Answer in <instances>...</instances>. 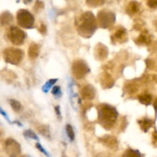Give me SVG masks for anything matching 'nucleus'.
Here are the masks:
<instances>
[{
    "mask_svg": "<svg viewBox=\"0 0 157 157\" xmlns=\"http://www.w3.org/2000/svg\"><path fill=\"white\" fill-rule=\"evenodd\" d=\"M76 25L79 34L84 38L91 37L98 28L96 18L90 12L83 13L77 21Z\"/></svg>",
    "mask_w": 157,
    "mask_h": 157,
    "instance_id": "1",
    "label": "nucleus"
},
{
    "mask_svg": "<svg viewBox=\"0 0 157 157\" xmlns=\"http://www.w3.org/2000/svg\"><path fill=\"white\" fill-rule=\"evenodd\" d=\"M98 121L106 130H110L117 120L118 113L116 108L108 104H101L98 107Z\"/></svg>",
    "mask_w": 157,
    "mask_h": 157,
    "instance_id": "2",
    "label": "nucleus"
},
{
    "mask_svg": "<svg viewBox=\"0 0 157 157\" xmlns=\"http://www.w3.org/2000/svg\"><path fill=\"white\" fill-rule=\"evenodd\" d=\"M3 58L6 62L14 65H18L24 58V52L21 49L8 48L3 51Z\"/></svg>",
    "mask_w": 157,
    "mask_h": 157,
    "instance_id": "3",
    "label": "nucleus"
},
{
    "mask_svg": "<svg viewBox=\"0 0 157 157\" xmlns=\"http://www.w3.org/2000/svg\"><path fill=\"white\" fill-rule=\"evenodd\" d=\"M17 21L21 27L26 29L34 28L35 18L31 12L26 9H20L17 12Z\"/></svg>",
    "mask_w": 157,
    "mask_h": 157,
    "instance_id": "4",
    "label": "nucleus"
},
{
    "mask_svg": "<svg viewBox=\"0 0 157 157\" xmlns=\"http://www.w3.org/2000/svg\"><path fill=\"white\" fill-rule=\"evenodd\" d=\"M116 21V15L108 10H101L98 13V24L102 29H108Z\"/></svg>",
    "mask_w": 157,
    "mask_h": 157,
    "instance_id": "5",
    "label": "nucleus"
},
{
    "mask_svg": "<svg viewBox=\"0 0 157 157\" xmlns=\"http://www.w3.org/2000/svg\"><path fill=\"white\" fill-rule=\"evenodd\" d=\"M7 37L9 41L16 46H20L24 43L26 38V34L19 28L12 26L9 29Z\"/></svg>",
    "mask_w": 157,
    "mask_h": 157,
    "instance_id": "6",
    "label": "nucleus"
},
{
    "mask_svg": "<svg viewBox=\"0 0 157 157\" xmlns=\"http://www.w3.org/2000/svg\"><path fill=\"white\" fill-rule=\"evenodd\" d=\"M72 74L77 79H82L87 75L90 69L87 64L82 60H77L72 64Z\"/></svg>",
    "mask_w": 157,
    "mask_h": 157,
    "instance_id": "7",
    "label": "nucleus"
},
{
    "mask_svg": "<svg viewBox=\"0 0 157 157\" xmlns=\"http://www.w3.org/2000/svg\"><path fill=\"white\" fill-rule=\"evenodd\" d=\"M4 150L9 157H18L21 153L20 144L14 139H7L4 143Z\"/></svg>",
    "mask_w": 157,
    "mask_h": 157,
    "instance_id": "8",
    "label": "nucleus"
},
{
    "mask_svg": "<svg viewBox=\"0 0 157 157\" xmlns=\"http://www.w3.org/2000/svg\"><path fill=\"white\" fill-rule=\"evenodd\" d=\"M127 39H128V37H127V30L123 27H118L111 35L112 41L115 43L121 44V43L126 42Z\"/></svg>",
    "mask_w": 157,
    "mask_h": 157,
    "instance_id": "9",
    "label": "nucleus"
},
{
    "mask_svg": "<svg viewBox=\"0 0 157 157\" xmlns=\"http://www.w3.org/2000/svg\"><path fill=\"white\" fill-rule=\"evenodd\" d=\"M94 55L96 59L99 61H104L108 56V48L102 43H99L95 47Z\"/></svg>",
    "mask_w": 157,
    "mask_h": 157,
    "instance_id": "10",
    "label": "nucleus"
},
{
    "mask_svg": "<svg viewBox=\"0 0 157 157\" xmlns=\"http://www.w3.org/2000/svg\"><path fill=\"white\" fill-rule=\"evenodd\" d=\"M81 97L84 98V100H88V101H91L95 98L96 95V90L95 88L90 84H86L81 90Z\"/></svg>",
    "mask_w": 157,
    "mask_h": 157,
    "instance_id": "11",
    "label": "nucleus"
},
{
    "mask_svg": "<svg viewBox=\"0 0 157 157\" xmlns=\"http://www.w3.org/2000/svg\"><path fill=\"white\" fill-rule=\"evenodd\" d=\"M101 84L103 88H110L114 84V80L110 74L107 72H104L101 76Z\"/></svg>",
    "mask_w": 157,
    "mask_h": 157,
    "instance_id": "12",
    "label": "nucleus"
},
{
    "mask_svg": "<svg viewBox=\"0 0 157 157\" xmlns=\"http://www.w3.org/2000/svg\"><path fill=\"white\" fill-rule=\"evenodd\" d=\"M135 41L139 45H149L152 41L151 35L149 34L148 31L144 30Z\"/></svg>",
    "mask_w": 157,
    "mask_h": 157,
    "instance_id": "13",
    "label": "nucleus"
},
{
    "mask_svg": "<svg viewBox=\"0 0 157 157\" xmlns=\"http://www.w3.org/2000/svg\"><path fill=\"white\" fill-rule=\"evenodd\" d=\"M140 9V5L136 1H131L128 3L127 8H126V12L130 16H133L139 12Z\"/></svg>",
    "mask_w": 157,
    "mask_h": 157,
    "instance_id": "14",
    "label": "nucleus"
},
{
    "mask_svg": "<svg viewBox=\"0 0 157 157\" xmlns=\"http://www.w3.org/2000/svg\"><path fill=\"white\" fill-rule=\"evenodd\" d=\"M100 141L109 148L113 149L117 147V140L113 136H104L100 139Z\"/></svg>",
    "mask_w": 157,
    "mask_h": 157,
    "instance_id": "15",
    "label": "nucleus"
},
{
    "mask_svg": "<svg viewBox=\"0 0 157 157\" xmlns=\"http://www.w3.org/2000/svg\"><path fill=\"white\" fill-rule=\"evenodd\" d=\"M40 53V45L37 43H32L29 47V56L32 59L38 58Z\"/></svg>",
    "mask_w": 157,
    "mask_h": 157,
    "instance_id": "16",
    "label": "nucleus"
},
{
    "mask_svg": "<svg viewBox=\"0 0 157 157\" xmlns=\"http://www.w3.org/2000/svg\"><path fill=\"white\" fill-rule=\"evenodd\" d=\"M138 124H139L141 130L144 132H145V133H147L149 130V129L153 126V121L147 117H144L138 121Z\"/></svg>",
    "mask_w": 157,
    "mask_h": 157,
    "instance_id": "17",
    "label": "nucleus"
},
{
    "mask_svg": "<svg viewBox=\"0 0 157 157\" xmlns=\"http://www.w3.org/2000/svg\"><path fill=\"white\" fill-rule=\"evenodd\" d=\"M12 21H13V16L12 14L8 11L2 12L1 15V25L2 26L7 25L10 24Z\"/></svg>",
    "mask_w": 157,
    "mask_h": 157,
    "instance_id": "18",
    "label": "nucleus"
},
{
    "mask_svg": "<svg viewBox=\"0 0 157 157\" xmlns=\"http://www.w3.org/2000/svg\"><path fill=\"white\" fill-rule=\"evenodd\" d=\"M138 99L141 104H144V105H150L151 104L153 98H152L151 95L149 94H143L138 97Z\"/></svg>",
    "mask_w": 157,
    "mask_h": 157,
    "instance_id": "19",
    "label": "nucleus"
},
{
    "mask_svg": "<svg viewBox=\"0 0 157 157\" xmlns=\"http://www.w3.org/2000/svg\"><path fill=\"white\" fill-rule=\"evenodd\" d=\"M122 157H144V155L141 154L138 150H132V149H128L124 152Z\"/></svg>",
    "mask_w": 157,
    "mask_h": 157,
    "instance_id": "20",
    "label": "nucleus"
},
{
    "mask_svg": "<svg viewBox=\"0 0 157 157\" xmlns=\"http://www.w3.org/2000/svg\"><path fill=\"white\" fill-rule=\"evenodd\" d=\"M38 132L41 133L42 136H44V137L48 138V139H50L51 138V134H50V130L48 126L46 125H39L37 127Z\"/></svg>",
    "mask_w": 157,
    "mask_h": 157,
    "instance_id": "21",
    "label": "nucleus"
},
{
    "mask_svg": "<svg viewBox=\"0 0 157 157\" xmlns=\"http://www.w3.org/2000/svg\"><path fill=\"white\" fill-rule=\"evenodd\" d=\"M106 0H86V3L90 7L96 8L101 6L105 3Z\"/></svg>",
    "mask_w": 157,
    "mask_h": 157,
    "instance_id": "22",
    "label": "nucleus"
},
{
    "mask_svg": "<svg viewBox=\"0 0 157 157\" xmlns=\"http://www.w3.org/2000/svg\"><path fill=\"white\" fill-rule=\"evenodd\" d=\"M9 104H10L11 107H12V108L13 109L14 111L19 112L21 110V108H22L21 104H20L18 101H16V100L15 99L9 100Z\"/></svg>",
    "mask_w": 157,
    "mask_h": 157,
    "instance_id": "23",
    "label": "nucleus"
},
{
    "mask_svg": "<svg viewBox=\"0 0 157 157\" xmlns=\"http://www.w3.org/2000/svg\"><path fill=\"white\" fill-rule=\"evenodd\" d=\"M66 132H67V136H68V138L70 139V140L71 141V142L74 141L75 137V132H74L73 127H72L70 124H67V125L66 126Z\"/></svg>",
    "mask_w": 157,
    "mask_h": 157,
    "instance_id": "24",
    "label": "nucleus"
},
{
    "mask_svg": "<svg viewBox=\"0 0 157 157\" xmlns=\"http://www.w3.org/2000/svg\"><path fill=\"white\" fill-rule=\"evenodd\" d=\"M57 81H58L57 79H51V80H49L48 81H47V82H46V84H44L42 87L43 91H44V92L48 91L49 89L51 88V87H52V85H54V84L57 82Z\"/></svg>",
    "mask_w": 157,
    "mask_h": 157,
    "instance_id": "25",
    "label": "nucleus"
},
{
    "mask_svg": "<svg viewBox=\"0 0 157 157\" xmlns=\"http://www.w3.org/2000/svg\"><path fill=\"white\" fill-rule=\"evenodd\" d=\"M24 136H25L26 137L28 138H31L32 140H38V137L35 133H34L32 130H27L24 132Z\"/></svg>",
    "mask_w": 157,
    "mask_h": 157,
    "instance_id": "26",
    "label": "nucleus"
},
{
    "mask_svg": "<svg viewBox=\"0 0 157 157\" xmlns=\"http://www.w3.org/2000/svg\"><path fill=\"white\" fill-rule=\"evenodd\" d=\"M127 90H128L129 93L132 94L134 93V92L137 91L138 90V86L137 84H130L127 86Z\"/></svg>",
    "mask_w": 157,
    "mask_h": 157,
    "instance_id": "27",
    "label": "nucleus"
},
{
    "mask_svg": "<svg viewBox=\"0 0 157 157\" xmlns=\"http://www.w3.org/2000/svg\"><path fill=\"white\" fill-rule=\"evenodd\" d=\"M35 147H36V148L38 149V150H40V151H41V153H44V154L46 156H50V155L48 154V152L46 151V150H44V148H43V147H42V146H41V144H38V143H37V144H35Z\"/></svg>",
    "mask_w": 157,
    "mask_h": 157,
    "instance_id": "28",
    "label": "nucleus"
},
{
    "mask_svg": "<svg viewBox=\"0 0 157 157\" xmlns=\"http://www.w3.org/2000/svg\"><path fill=\"white\" fill-rule=\"evenodd\" d=\"M147 5L151 9H156L157 0H147Z\"/></svg>",
    "mask_w": 157,
    "mask_h": 157,
    "instance_id": "29",
    "label": "nucleus"
},
{
    "mask_svg": "<svg viewBox=\"0 0 157 157\" xmlns=\"http://www.w3.org/2000/svg\"><path fill=\"white\" fill-rule=\"evenodd\" d=\"M52 94L55 96H60L61 95V88L58 86H55V87H53L52 89Z\"/></svg>",
    "mask_w": 157,
    "mask_h": 157,
    "instance_id": "30",
    "label": "nucleus"
},
{
    "mask_svg": "<svg viewBox=\"0 0 157 157\" xmlns=\"http://www.w3.org/2000/svg\"><path fill=\"white\" fill-rule=\"evenodd\" d=\"M38 32L41 34H42V35H44L46 33V32H47V29H46L45 25L43 23H41L39 27H38Z\"/></svg>",
    "mask_w": 157,
    "mask_h": 157,
    "instance_id": "31",
    "label": "nucleus"
},
{
    "mask_svg": "<svg viewBox=\"0 0 157 157\" xmlns=\"http://www.w3.org/2000/svg\"><path fill=\"white\" fill-rule=\"evenodd\" d=\"M44 7V3L41 1H36V3H35V10H39V9H41L42 8Z\"/></svg>",
    "mask_w": 157,
    "mask_h": 157,
    "instance_id": "32",
    "label": "nucleus"
},
{
    "mask_svg": "<svg viewBox=\"0 0 157 157\" xmlns=\"http://www.w3.org/2000/svg\"><path fill=\"white\" fill-rule=\"evenodd\" d=\"M153 144L157 147V131L155 130L153 133Z\"/></svg>",
    "mask_w": 157,
    "mask_h": 157,
    "instance_id": "33",
    "label": "nucleus"
},
{
    "mask_svg": "<svg viewBox=\"0 0 157 157\" xmlns=\"http://www.w3.org/2000/svg\"><path fill=\"white\" fill-rule=\"evenodd\" d=\"M55 113H56L58 117L59 118V119H61V112H60V107H59V106H56V107H55Z\"/></svg>",
    "mask_w": 157,
    "mask_h": 157,
    "instance_id": "34",
    "label": "nucleus"
},
{
    "mask_svg": "<svg viewBox=\"0 0 157 157\" xmlns=\"http://www.w3.org/2000/svg\"><path fill=\"white\" fill-rule=\"evenodd\" d=\"M153 107H154L155 111H156V113H157V99H156L153 102Z\"/></svg>",
    "mask_w": 157,
    "mask_h": 157,
    "instance_id": "35",
    "label": "nucleus"
},
{
    "mask_svg": "<svg viewBox=\"0 0 157 157\" xmlns=\"http://www.w3.org/2000/svg\"><path fill=\"white\" fill-rule=\"evenodd\" d=\"M1 110V113H2V115H3V116H4V117H6V119H7V120H8V121H9V117H8L7 114H6V113H5V112H4V110H2V108H1V110Z\"/></svg>",
    "mask_w": 157,
    "mask_h": 157,
    "instance_id": "36",
    "label": "nucleus"
},
{
    "mask_svg": "<svg viewBox=\"0 0 157 157\" xmlns=\"http://www.w3.org/2000/svg\"><path fill=\"white\" fill-rule=\"evenodd\" d=\"M153 80H154V81L157 83V75H153Z\"/></svg>",
    "mask_w": 157,
    "mask_h": 157,
    "instance_id": "37",
    "label": "nucleus"
},
{
    "mask_svg": "<svg viewBox=\"0 0 157 157\" xmlns=\"http://www.w3.org/2000/svg\"><path fill=\"white\" fill-rule=\"evenodd\" d=\"M32 1V0H24V2L26 3V4H29V3L31 2Z\"/></svg>",
    "mask_w": 157,
    "mask_h": 157,
    "instance_id": "38",
    "label": "nucleus"
},
{
    "mask_svg": "<svg viewBox=\"0 0 157 157\" xmlns=\"http://www.w3.org/2000/svg\"><path fill=\"white\" fill-rule=\"evenodd\" d=\"M21 157H29V156H21Z\"/></svg>",
    "mask_w": 157,
    "mask_h": 157,
    "instance_id": "39",
    "label": "nucleus"
},
{
    "mask_svg": "<svg viewBox=\"0 0 157 157\" xmlns=\"http://www.w3.org/2000/svg\"><path fill=\"white\" fill-rule=\"evenodd\" d=\"M98 157H106V156H98Z\"/></svg>",
    "mask_w": 157,
    "mask_h": 157,
    "instance_id": "40",
    "label": "nucleus"
},
{
    "mask_svg": "<svg viewBox=\"0 0 157 157\" xmlns=\"http://www.w3.org/2000/svg\"><path fill=\"white\" fill-rule=\"evenodd\" d=\"M62 157H67V156H63Z\"/></svg>",
    "mask_w": 157,
    "mask_h": 157,
    "instance_id": "41",
    "label": "nucleus"
},
{
    "mask_svg": "<svg viewBox=\"0 0 157 157\" xmlns=\"http://www.w3.org/2000/svg\"><path fill=\"white\" fill-rule=\"evenodd\" d=\"M156 27H157V21H156Z\"/></svg>",
    "mask_w": 157,
    "mask_h": 157,
    "instance_id": "42",
    "label": "nucleus"
}]
</instances>
